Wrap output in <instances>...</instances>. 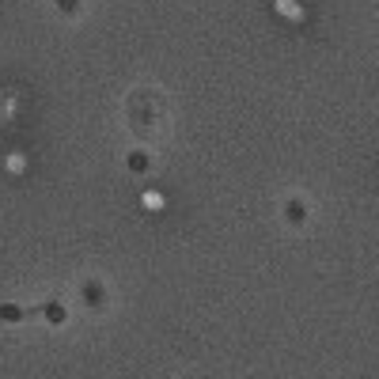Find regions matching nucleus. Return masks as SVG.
I'll use <instances>...</instances> for the list:
<instances>
[{
  "mask_svg": "<svg viewBox=\"0 0 379 379\" xmlns=\"http://www.w3.org/2000/svg\"><path fill=\"white\" fill-rule=\"evenodd\" d=\"M129 121H133L137 133H152L163 121V99L155 91H137L129 99Z\"/></svg>",
  "mask_w": 379,
  "mask_h": 379,
  "instance_id": "nucleus-1",
  "label": "nucleus"
},
{
  "mask_svg": "<svg viewBox=\"0 0 379 379\" xmlns=\"http://www.w3.org/2000/svg\"><path fill=\"white\" fill-rule=\"evenodd\" d=\"M303 216H307V209H303L300 201H292V205H288V220H296V224H300Z\"/></svg>",
  "mask_w": 379,
  "mask_h": 379,
  "instance_id": "nucleus-2",
  "label": "nucleus"
},
{
  "mask_svg": "<svg viewBox=\"0 0 379 379\" xmlns=\"http://www.w3.org/2000/svg\"><path fill=\"white\" fill-rule=\"evenodd\" d=\"M46 319H50V322H65V307L50 303V307H46Z\"/></svg>",
  "mask_w": 379,
  "mask_h": 379,
  "instance_id": "nucleus-3",
  "label": "nucleus"
},
{
  "mask_svg": "<svg viewBox=\"0 0 379 379\" xmlns=\"http://www.w3.org/2000/svg\"><path fill=\"white\" fill-rule=\"evenodd\" d=\"M129 167H133V171H144V167H148V155H133Z\"/></svg>",
  "mask_w": 379,
  "mask_h": 379,
  "instance_id": "nucleus-4",
  "label": "nucleus"
},
{
  "mask_svg": "<svg viewBox=\"0 0 379 379\" xmlns=\"http://www.w3.org/2000/svg\"><path fill=\"white\" fill-rule=\"evenodd\" d=\"M0 315H4V319H8V322H16L19 315H23V311H19V307H0Z\"/></svg>",
  "mask_w": 379,
  "mask_h": 379,
  "instance_id": "nucleus-5",
  "label": "nucleus"
},
{
  "mask_svg": "<svg viewBox=\"0 0 379 379\" xmlns=\"http://www.w3.org/2000/svg\"><path fill=\"white\" fill-rule=\"evenodd\" d=\"M57 8H65V12H72V8H76V0H57Z\"/></svg>",
  "mask_w": 379,
  "mask_h": 379,
  "instance_id": "nucleus-6",
  "label": "nucleus"
}]
</instances>
